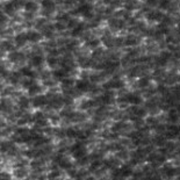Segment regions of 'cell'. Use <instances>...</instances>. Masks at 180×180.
Segmentation results:
<instances>
[{
  "label": "cell",
  "instance_id": "603a6c76",
  "mask_svg": "<svg viewBox=\"0 0 180 180\" xmlns=\"http://www.w3.org/2000/svg\"><path fill=\"white\" fill-rule=\"evenodd\" d=\"M170 5H171V0H162L159 2V7L163 9H167L170 7Z\"/></svg>",
  "mask_w": 180,
  "mask_h": 180
},
{
  "label": "cell",
  "instance_id": "7c38bea8",
  "mask_svg": "<svg viewBox=\"0 0 180 180\" xmlns=\"http://www.w3.org/2000/svg\"><path fill=\"white\" fill-rule=\"evenodd\" d=\"M21 73H22L24 77H27V78H34V77H35L34 71H33L29 66H23V68L21 69Z\"/></svg>",
  "mask_w": 180,
  "mask_h": 180
},
{
  "label": "cell",
  "instance_id": "52a82bcc",
  "mask_svg": "<svg viewBox=\"0 0 180 180\" xmlns=\"http://www.w3.org/2000/svg\"><path fill=\"white\" fill-rule=\"evenodd\" d=\"M76 87H77V90H78V91L85 92V91L89 90V87H90V84H89V82H87V80L80 79V80H78V82L76 83Z\"/></svg>",
  "mask_w": 180,
  "mask_h": 180
},
{
  "label": "cell",
  "instance_id": "f1b7e54d",
  "mask_svg": "<svg viewBox=\"0 0 180 180\" xmlns=\"http://www.w3.org/2000/svg\"><path fill=\"white\" fill-rule=\"evenodd\" d=\"M147 2H148L149 5H151V6H155V5L157 3V1H156V0H148Z\"/></svg>",
  "mask_w": 180,
  "mask_h": 180
},
{
  "label": "cell",
  "instance_id": "2e32d148",
  "mask_svg": "<svg viewBox=\"0 0 180 180\" xmlns=\"http://www.w3.org/2000/svg\"><path fill=\"white\" fill-rule=\"evenodd\" d=\"M127 100L129 101V102H131V103H140L141 101H142V99H141V96L140 95H137V94H134V93H131V94H128L127 95Z\"/></svg>",
  "mask_w": 180,
  "mask_h": 180
},
{
  "label": "cell",
  "instance_id": "ba28073f",
  "mask_svg": "<svg viewBox=\"0 0 180 180\" xmlns=\"http://www.w3.org/2000/svg\"><path fill=\"white\" fill-rule=\"evenodd\" d=\"M122 86H123V82L120 79H113V80L108 82L106 85V87H109V89H120Z\"/></svg>",
  "mask_w": 180,
  "mask_h": 180
},
{
  "label": "cell",
  "instance_id": "4316f807",
  "mask_svg": "<svg viewBox=\"0 0 180 180\" xmlns=\"http://www.w3.org/2000/svg\"><path fill=\"white\" fill-rule=\"evenodd\" d=\"M110 100H112V94L107 93V94L103 95V101H106L107 103H110Z\"/></svg>",
  "mask_w": 180,
  "mask_h": 180
},
{
  "label": "cell",
  "instance_id": "5bb4252c",
  "mask_svg": "<svg viewBox=\"0 0 180 180\" xmlns=\"http://www.w3.org/2000/svg\"><path fill=\"white\" fill-rule=\"evenodd\" d=\"M83 31H84V23H78L75 28H72V33L71 34H72V36L76 37V36H79Z\"/></svg>",
  "mask_w": 180,
  "mask_h": 180
},
{
  "label": "cell",
  "instance_id": "7a4b0ae2",
  "mask_svg": "<svg viewBox=\"0 0 180 180\" xmlns=\"http://www.w3.org/2000/svg\"><path fill=\"white\" fill-rule=\"evenodd\" d=\"M15 44H16V47H23L26 43H27V41H28V37H27V33H20V34H17L16 36H15Z\"/></svg>",
  "mask_w": 180,
  "mask_h": 180
},
{
  "label": "cell",
  "instance_id": "9c48e42d",
  "mask_svg": "<svg viewBox=\"0 0 180 180\" xmlns=\"http://www.w3.org/2000/svg\"><path fill=\"white\" fill-rule=\"evenodd\" d=\"M37 8H38V6H37V3H36L35 1H27V2L24 3V9H26V12H36Z\"/></svg>",
  "mask_w": 180,
  "mask_h": 180
},
{
  "label": "cell",
  "instance_id": "9a60e30c",
  "mask_svg": "<svg viewBox=\"0 0 180 180\" xmlns=\"http://www.w3.org/2000/svg\"><path fill=\"white\" fill-rule=\"evenodd\" d=\"M124 43H126L127 45H129V47H134V45H136V44L138 43V40H137V37H136V36L129 35V36H127V37H126Z\"/></svg>",
  "mask_w": 180,
  "mask_h": 180
},
{
  "label": "cell",
  "instance_id": "277c9868",
  "mask_svg": "<svg viewBox=\"0 0 180 180\" xmlns=\"http://www.w3.org/2000/svg\"><path fill=\"white\" fill-rule=\"evenodd\" d=\"M27 37H28V41H29V42H33V43H36V42H38V41L42 38L41 34L37 33V31H35V30L28 31V33H27Z\"/></svg>",
  "mask_w": 180,
  "mask_h": 180
},
{
  "label": "cell",
  "instance_id": "3957f363",
  "mask_svg": "<svg viewBox=\"0 0 180 180\" xmlns=\"http://www.w3.org/2000/svg\"><path fill=\"white\" fill-rule=\"evenodd\" d=\"M162 17H163V14L159 10H151L147 14V19L149 21H152V22L153 21H160V20H163Z\"/></svg>",
  "mask_w": 180,
  "mask_h": 180
},
{
  "label": "cell",
  "instance_id": "cb8c5ba5",
  "mask_svg": "<svg viewBox=\"0 0 180 180\" xmlns=\"http://www.w3.org/2000/svg\"><path fill=\"white\" fill-rule=\"evenodd\" d=\"M99 41L98 40H95V38H93V40H90L89 42H87V47H90V48H98L99 47Z\"/></svg>",
  "mask_w": 180,
  "mask_h": 180
},
{
  "label": "cell",
  "instance_id": "44dd1931",
  "mask_svg": "<svg viewBox=\"0 0 180 180\" xmlns=\"http://www.w3.org/2000/svg\"><path fill=\"white\" fill-rule=\"evenodd\" d=\"M57 64H58V59H57L56 57H52V56H51V57L48 58V65H49L50 68H55Z\"/></svg>",
  "mask_w": 180,
  "mask_h": 180
},
{
  "label": "cell",
  "instance_id": "484cf974",
  "mask_svg": "<svg viewBox=\"0 0 180 180\" xmlns=\"http://www.w3.org/2000/svg\"><path fill=\"white\" fill-rule=\"evenodd\" d=\"M73 84V80H71V79H64L63 80V87H70L71 85Z\"/></svg>",
  "mask_w": 180,
  "mask_h": 180
},
{
  "label": "cell",
  "instance_id": "8992f818",
  "mask_svg": "<svg viewBox=\"0 0 180 180\" xmlns=\"http://www.w3.org/2000/svg\"><path fill=\"white\" fill-rule=\"evenodd\" d=\"M170 54L169 52H163L162 55H159L158 56V58H157V64L158 65H165L167 62H169V59H170Z\"/></svg>",
  "mask_w": 180,
  "mask_h": 180
},
{
  "label": "cell",
  "instance_id": "f546056e",
  "mask_svg": "<svg viewBox=\"0 0 180 180\" xmlns=\"http://www.w3.org/2000/svg\"><path fill=\"white\" fill-rule=\"evenodd\" d=\"M15 1H20V0H15Z\"/></svg>",
  "mask_w": 180,
  "mask_h": 180
},
{
  "label": "cell",
  "instance_id": "7402d4cb",
  "mask_svg": "<svg viewBox=\"0 0 180 180\" xmlns=\"http://www.w3.org/2000/svg\"><path fill=\"white\" fill-rule=\"evenodd\" d=\"M34 105L35 106H43L45 103V98L44 96H37L35 100H34Z\"/></svg>",
  "mask_w": 180,
  "mask_h": 180
},
{
  "label": "cell",
  "instance_id": "ac0fdd59",
  "mask_svg": "<svg viewBox=\"0 0 180 180\" xmlns=\"http://www.w3.org/2000/svg\"><path fill=\"white\" fill-rule=\"evenodd\" d=\"M23 58V55L22 54H20V52H13L10 56H9V61L10 62H19V61H21Z\"/></svg>",
  "mask_w": 180,
  "mask_h": 180
},
{
  "label": "cell",
  "instance_id": "6da1fadb",
  "mask_svg": "<svg viewBox=\"0 0 180 180\" xmlns=\"http://www.w3.org/2000/svg\"><path fill=\"white\" fill-rule=\"evenodd\" d=\"M76 13L84 16V17H86V19H89V17H92V15H93V7L91 6L90 3H83V5H80L78 7Z\"/></svg>",
  "mask_w": 180,
  "mask_h": 180
},
{
  "label": "cell",
  "instance_id": "5b68a950",
  "mask_svg": "<svg viewBox=\"0 0 180 180\" xmlns=\"http://www.w3.org/2000/svg\"><path fill=\"white\" fill-rule=\"evenodd\" d=\"M41 6H42V8L44 10H47L49 13L55 9V2L52 0H42L41 1Z\"/></svg>",
  "mask_w": 180,
  "mask_h": 180
},
{
  "label": "cell",
  "instance_id": "ffe728a7",
  "mask_svg": "<svg viewBox=\"0 0 180 180\" xmlns=\"http://www.w3.org/2000/svg\"><path fill=\"white\" fill-rule=\"evenodd\" d=\"M117 65H119V63H117V62H107V63H106V65H105V68H106L107 70L113 71V70H115V69L117 68Z\"/></svg>",
  "mask_w": 180,
  "mask_h": 180
},
{
  "label": "cell",
  "instance_id": "d4e9b609",
  "mask_svg": "<svg viewBox=\"0 0 180 180\" xmlns=\"http://www.w3.org/2000/svg\"><path fill=\"white\" fill-rule=\"evenodd\" d=\"M148 85H149V78L144 77V78L140 79V82H138V86H140V87H145V86H148Z\"/></svg>",
  "mask_w": 180,
  "mask_h": 180
},
{
  "label": "cell",
  "instance_id": "e0dca14e",
  "mask_svg": "<svg viewBox=\"0 0 180 180\" xmlns=\"http://www.w3.org/2000/svg\"><path fill=\"white\" fill-rule=\"evenodd\" d=\"M28 92H29L30 95H35V94H37V93L41 92V87H40V85H37V84L34 83V84L28 89Z\"/></svg>",
  "mask_w": 180,
  "mask_h": 180
},
{
  "label": "cell",
  "instance_id": "d6986e66",
  "mask_svg": "<svg viewBox=\"0 0 180 180\" xmlns=\"http://www.w3.org/2000/svg\"><path fill=\"white\" fill-rule=\"evenodd\" d=\"M109 26L110 27H115L116 29H121L123 26V22L121 20H114V21H109Z\"/></svg>",
  "mask_w": 180,
  "mask_h": 180
},
{
  "label": "cell",
  "instance_id": "83f0119b",
  "mask_svg": "<svg viewBox=\"0 0 180 180\" xmlns=\"http://www.w3.org/2000/svg\"><path fill=\"white\" fill-rule=\"evenodd\" d=\"M103 42L106 43V45H107V47H110V45H112L113 40H110L109 37H106V38H103Z\"/></svg>",
  "mask_w": 180,
  "mask_h": 180
},
{
  "label": "cell",
  "instance_id": "4fadbf2b",
  "mask_svg": "<svg viewBox=\"0 0 180 180\" xmlns=\"http://www.w3.org/2000/svg\"><path fill=\"white\" fill-rule=\"evenodd\" d=\"M66 73H68V72H66L64 69H59V70H56V71L54 72V77H55L57 80H64Z\"/></svg>",
  "mask_w": 180,
  "mask_h": 180
},
{
  "label": "cell",
  "instance_id": "30bf717a",
  "mask_svg": "<svg viewBox=\"0 0 180 180\" xmlns=\"http://www.w3.org/2000/svg\"><path fill=\"white\" fill-rule=\"evenodd\" d=\"M15 7H16V5H15L14 2H7V3H5V6H3L5 13L8 14V15L14 14V12H15Z\"/></svg>",
  "mask_w": 180,
  "mask_h": 180
},
{
  "label": "cell",
  "instance_id": "4dcf8cb0",
  "mask_svg": "<svg viewBox=\"0 0 180 180\" xmlns=\"http://www.w3.org/2000/svg\"><path fill=\"white\" fill-rule=\"evenodd\" d=\"M179 26H180V21H179Z\"/></svg>",
  "mask_w": 180,
  "mask_h": 180
},
{
  "label": "cell",
  "instance_id": "8fae6325",
  "mask_svg": "<svg viewBox=\"0 0 180 180\" xmlns=\"http://www.w3.org/2000/svg\"><path fill=\"white\" fill-rule=\"evenodd\" d=\"M43 57L41 56V55H35V56H33V58H31V64L34 65V66H36V68H38V66H41L42 64H43Z\"/></svg>",
  "mask_w": 180,
  "mask_h": 180
}]
</instances>
